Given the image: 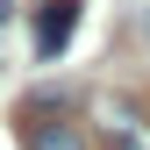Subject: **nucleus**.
Returning <instances> with one entry per match:
<instances>
[{"label": "nucleus", "instance_id": "nucleus-4", "mask_svg": "<svg viewBox=\"0 0 150 150\" xmlns=\"http://www.w3.org/2000/svg\"><path fill=\"white\" fill-rule=\"evenodd\" d=\"M143 29H150V22H143Z\"/></svg>", "mask_w": 150, "mask_h": 150}, {"label": "nucleus", "instance_id": "nucleus-3", "mask_svg": "<svg viewBox=\"0 0 150 150\" xmlns=\"http://www.w3.org/2000/svg\"><path fill=\"white\" fill-rule=\"evenodd\" d=\"M100 136H107V150H150V122L122 100H100Z\"/></svg>", "mask_w": 150, "mask_h": 150}, {"label": "nucleus", "instance_id": "nucleus-1", "mask_svg": "<svg viewBox=\"0 0 150 150\" xmlns=\"http://www.w3.org/2000/svg\"><path fill=\"white\" fill-rule=\"evenodd\" d=\"M22 150H93L86 107H71V93H29L22 115H14Z\"/></svg>", "mask_w": 150, "mask_h": 150}, {"label": "nucleus", "instance_id": "nucleus-2", "mask_svg": "<svg viewBox=\"0 0 150 150\" xmlns=\"http://www.w3.org/2000/svg\"><path fill=\"white\" fill-rule=\"evenodd\" d=\"M79 0H43L36 7V57H57V50L71 43V29H79Z\"/></svg>", "mask_w": 150, "mask_h": 150}]
</instances>
